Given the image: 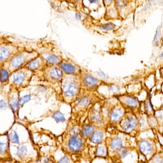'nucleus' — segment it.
<instances>
[{
  "label": "nucleus",
  "mask_w": 163,
  "mask_h": 163,
  "mask_svg": "<svg viewBox=\"0 0 163 163\" xmlns=\"http://www.w3.org/2000/svg\"><path fill=\"white\" fill-rule=\"evenodd\" d=\"M61 96L67 104L74 103L80 96L82 90L81 78L80 76L63 74L61 81Z\"/></svg>",
  "instance_id": "1"
},
{
  "label": "nucleus",
  "mask_w": 163,
  "mask_h": 163,
  "mask_svg": "<svg viewBox=\"0 0 163 163\" xmlns=\"http://www.w3.org/2000/svg\"><path fill=\"white\" fill-rule=\"evenodd\" d=\"M39 55V53L36 51L21 50L1 66L5 67L12 74L13 72L25 67L29 62Z\"/></svg>",
  "instance_id": "2"
},
{
  "label": "nucleus",
  "mask_w": 163,
  "mask_h": 163,
  "mask_svg": "<svg viewBox=\"0 0 163 163\" xmlns=\"http://www.w3.org/2000/svg\"><path fill=\"white\" fill-rule=\"evenodd\" d=\"M34 73L26 67L12 72L9 79L10 87L19 90L28 87Z\"/></svg>",
  "instance_id": "3"
},
{
  "label": "nucleus",
  "mask_w": 163,
  "mask_h": 163,
  "mask_svg": "<svg viewBox=\"0 0 163 163\" xmlns=\"http://www.w3.org/2000/svg\"><path fill=\"white\" fill-rule=\"evenodd\" d=\"M82 89L87 92L96 91L98 88L103 83L102 81L95 78L92 75L82 70L81 74Z\"/></svg>",
  "instance_id": "4"
},
{
  "label": "nucleus",
  "mask_w": 163,
  "mask_h": 163,
  "mask_svg": "<svg viewBox=\"0 0 163 163\" xmlns=\"http://www.w3.org/2000/svg\"><path fill=\"white\" fill-rule=\"evenodd\" d=\"M19 48L10 43H3L0 46V63L1 66L9 61L17 53L21 51Z\"/></svg>",
  "instance_id": "5"
},
{
  "label": "nucleus",
  "mask_w": 163,
  "mask_h": 163,
  "mask_svg": "<svg viewBox=\"0 0 163 163\" xmlns=\"http://www.w3.org/2000/svg\"><path fill=\"white\" fill-rule=\"evenodd\" d=\"M45 79L51 83L61 82L63 72L58 65H47L44 70Z\"/></svg>",
  "instance_id": "6"
},
{
  "label": "nucleus",
  "mask_w": 163,
  "mask_h": 163,
  "mask_svg": "<svg viewBox=\"0 0 163 163\" xmlns=\"http://www.w3.org/2000/svg\"><path fill=\"white\" fill-rule=\"evenodd\" d=\"M19 90L10 87V91L7 94V101L8 104L11 108L13 114L17 117L18 116V111L19 110Z\"/></svg>",
  "instance_id": "7"
},
{
  "label": "nucleus",
  "mask_w": 163,
  "mask_h": 163,
  "mask_svg": "<svg viewBox=\"0 0 163 163\" xmlns=\"http://www.w3.org/2000/svg\"><path fill=\"white\" fill-rule=\"evenodd\" d=\"M84 139L81 134L76 136H70L66 142L67 150L70 152H80L84 147Z\"/></svg>",
  "instance_id": "8"
},
{
  "label": "nucleus",
  "mask_w": 163,
  "mask_h": 163,
  "mask_svg": "<svg viewBox=\"0 0 163 163\" xmlns=\"http://www.w3.org/2000/svg\"><path fill=\"white\" fill-rule=\"evenodd\" d=\"M58 66L65 74L80 76L82 72L80 66L71 61L63 60Z\"/></svg>",
  "instance_id": "9"
},
{
  "label": "nucleus",
  "mask_w": 163,
  "mask_h": 163,
  "mask_svg": "<svg viewBox=\"0 0 163 163\" xmlns=\"http://www.w3.org/2000/svg\"><path fill=\"white\" fill-rule=\"evenodd\" d=\"M139 122L134 115H128L124 116L120 121V126L122 129L125 133L132 132L136 129Z\"/></svg>",
  "instance_id": "10"
},
{
  "label": "nucleus",
  "mask_w": 163,
  "mask_h": 163,
  "mask_svg": "<svg viewBox=\"0 0 163 163\" xmlns=\"http://www.w3.org/2000/svg\"><path fill=\"white\" fill-rule=\"evenodd\" d=\"M47 67V63L46 60H45L42 55L40 54L39 56L29 62L25 67L31 72H33V73H35V72L40 71H44Z\"/></svg>",
  "instance_id": "11"
},
{
  "label": "nucleus",
  "mask_w": 163,
  "mask_h": 163,
  "mask_svg": "<svg viewBox=\"0 0 163 163\" xmlns=\"http://www.w3.org/2000/svg\"><path fill=\"white\" fill-rule=\"evenodd\" d=\"M99 103H95V104L90 107L89 112V118L90 122L92 124H99L102 120V105H98Z\"/></svg>",
  "instance_id": "12"
},
{
  "label": "nucleus",
  "mask_w": 163,
  "mask_h": 163,
  "mask_svg": "<svg viewBox=\"0 0 163 163\" xmlns=\"http://www.w3.org/2000/svg\"><path fill=\"white\" fill-rule=\"evenodd\" d=\"M125 116V110L124 107L120 105L113 106L109 112V119L113 124L118 123L122 120Z\"/></svg>",
  "instance_id": "13"
},
{
  "label": "nucleus",
  "mask_w": 163,
  "mask_h": 163,
  "mask_svg": "<svg viewBox=\"0 0 163 163\" xmlns=\"http://www.w3.org/2000/svg\"><path fill=\"white\" fill-rule=\"evenodd\" d=\"M93 101V97L91 95H87V96H79L78 99L72 104H74L76 109L78 110H86L90 106H92L95 104L92 103Z\"/></svg>",
  "instance_id": "14"
},
{
  "label": "nucleus",
  "mask_w": 163,
  "mask_h": 163,
  "mask_svg": "<svg viewBox=\"0 0 163 163\" xmlns=\"http://www.w3.org/2000/svg\"><path fill=\"white\" fill-rule=\"evenodd\" d=\"M120 102L123 105L127 106L129 107L136 108L139 106V101L136 98L130 96H122L119 97Z\"/></svg>",
  "instance_id": "15"
},
{
  "label": "nucleus",
  "mask_w": 163,
  "mask_h": 163,
  "mask_svg": "<svg viewBox=\"0 0 163 163\" xmlns=\"http://www.w3.org/2000/svg\"><path fill=\"white\" fill-rule=\"evenodd\" d=\"M105 138L104 131L102 129L99 128L95 130V132L92 134L91 137L90 138V142L94 144H99L102 143Z\"/></svg>",
  "instance_id": "16"
},
{
  "label": "nucleus",
  "mask_w": 163,
  "mask_h": 163,
  "mask_svg": "<svg viewBox=\"0 0 163 163\" xmlns=\"http://www.w3.org/2000/svg\"><path fill=\"white\" fill-rule=\"evenodd\" d=\"M138 147L140 151L146 156L150 155L153 151L152 144L147 139H143L138 143Z\"/></svg>",
  "instance_id": "17"
},
{
  "label": "nucleus",
  "mask_w": 163,
  "mask_h": 163,
  "mask_svg": "<svg viewBox=\"0 0 163 163\" xmlns=\"http://www.w3.org/2000/svg\"><path fill=\"white\" fill-rule=\"evenodd\" d=\"M41 55L46 60L47 65H59L63 60L60 56L54 54H43Z\"/></svg>",
  "instance_id": "18"
},
{
  "label": "nucleus",
  "mask_w": 163,
  "mask_h": 163,
  "mask_svg": "<svg viewBox=\"0 0 163 163\" xmlns=\"http://www.w3.org/2000/svg\"><path fill=\"white\" fill-rule=\"evenodd\" d=\"M96 130V127L93 124H86L81 127L80 134L84 139H87L92 136Z\"/></svg>",
  "instance_id": "19"
},
{
  "label": "nucleus",
  "mask_w": 163,
  "mask_h": 163,
  "mask_svg": "<svg viewBox=\"0 0 163 163\" xmlns=\"http://www.w3.org/2000/svg\"><path fill=\"white\" fill-rule=\"evenodd\" d=\"M124 142L123 139L120 137H115L111 139L110 143V147L112 151L117 152L120 148H123Z\"/></svg>",
  "instance_id": "20"
},
{
  "label": "nucleus",
  "mask_w": 163,
  "mask_h": 163,
  "mask_svg": "<svg viewBox=\"0 0 163 163\" xmlns=\"http://www.w3.org/2000/svg\"><path fill=\"white\" fill-rule=\"evenodd\" d=\"M0 75H1V87L3 86H5L9 83V79L11 75V73L8 69L3 66H1V70H0Z\"/></svg>",
  "instance_id": "21"
},
{
  "label": "nucleus",
  "mask_w": 163,
  "mask_h": 163,
  "mask_svg": "<svg viewBox=\"0 0 163 163\" xmlns=\"http://www.w3.org/2000/svg\"><path fill=\"white\" fill-rule=\"evenodd\" d=\"M107 148L105 145V144L102 143L98 144L96 151V156L97 157H104L107 155Z\"/></svg>",
  "instance_id": "22"
},
{
  "label": "nucleus",
  "mask_w": 163,
  "mask_h": 163,
  "mask_svg": "<svg viewBox=\"0 0 163 163\" xmlns=\"http://www.w3.org/2000/svg\"><path fill=\"white\" fill-rule=\"evenodd\" d=\"M28 154V149L24 145H19L17 148L16 155L20 159H23Z\"/></svg>",
  "instance_id": "23"
},
{
  "label": "nucleus",
  "mask_w": 163,
  "mask_h": 163,
  "mask_svg": "<svg viewBox=\"0 0 163 163\" xmlns=\"http://www.w3.org/2000/svg\"><path fill=\"white\" fill-rule=\"evenodd\" d=\"M52 117L57 123H60V122L61 123H63V122H65L66 121L65 116L63 115V113L60 111L54 112L53 113V115H52Z\"/></svg>",
  "instance_id": "24"
},
{
  "label": "nucleus",
  "mask_w": 163,
  "mask_h": 163,
  "mask_svg": "<svg viewBox=\"0 0 163 163\" xmlns=\"http://www.w3.org/2000/svg\"><path fill=\"white\" fill-rule=\"evenodd\" d=\"M98 28L101 30L108 31L114 30L116 28V26L115 24L112 23V22H108V23L99 25Z\"/></svg>",
  "instance_id": "25"
},
{
  "label": "nucleus",
  "mask_w": 163,
  "mask_h": 163,
  "mask_svg": "<svg viewBox=\"0 0 163 163\" xmlns=\"http://www.w3.org/2000/svg\"><path fill=\"white\" fill-rule=\"evenodd\" d=\"M8 141L10 143H14V144H19V136L17 134L16 131H12V132L10 133L8 136Z\"/></svg>",
  "instance_id": "26"
},
{
  "label": "nucleus",
  "mask_w": 163,
  "mask_h": 163,
  "mask_svg": "<svg viewBox=\"0 0 163 163\" xmlns=\"http://www.w3.org/2000/svg\"><path fill=\"white\" fill-rule=\"evenodd\" d=\"M161 28H162V25H159L157 28L156 32L154 36V38H153V44L155 45V46H159V43L161 39Z\"/></svg>",
  "instance_id": "27"
},
{
  "label": "nucleus",
  "mask_w": 163,
  "mask_h": 163,
  "mask_svg": "<svg viewBox=\"0 0 163 163\" xmlns=\"http://www.w3.org/2000/svg\"><path fill=\"white\" fill-rule=\"evenodd\" d=\"M116 152L118 153V155L119 156V157L121 159H124L126 156H127L129 155V153H130V150L128 148L123 147L120 148V150H118Z\"/></svg>",
  "instance_id": "28"
},
{
  "label": "nucleus",
  "mask_w": 163,
  "mask_h": 163,
  "mask_svg": "<svg viewBox=\"0 0 163 163\" xmlns=\"http://www.w3.org/2000/svg\"><path fill=\"white\" fill-rule=\"evenodd\" d=\"M31 97V94H28L26 95V96H24L23 97H21L19 99V107H22L26 103L28 102Z\"/></svg>",
  "instance_id": "29"
},
{
  "label": "nucleus",
  "mask_w": 163,
  "mask_h": 163,
  "mask_svg": "<svg viewBox=\"0 0 163 163\" xmlns=\"http://www.w3.org/2000/svg\"><path fill=\"white\" fill-rule=\"evenodd\" d=\"M116 12L115 10V8H110L108 9L107 12H106V19H112V18L115 17L116 16Z\"/></svg>",
  "instance_id": "30"
},
{
  "label": "nucleus",
  "mask_w": 163,
  "mask_h": 163,
  "mask_svg": "<svg viewBox=\"0 0 163 163\" xmlns=\"http://www.w3.org/2000/svg\"><path fill=\"white\" fill-rule=\"evenodd\" d=\"M144 109H145V111L148 113H151L153 111V108L150 104V102L148 99L144 102Z\"/></svg>",
  "instance_id": "31"
},
{
  "label": "nucleus",
  "mask_w": 163,
  "mask_h": 163,
  "mask_svg": "<svg viewBox=\"0 0 163 163\" xmlns=\"http://www.w3.org/2000/svg\"><path fill=\"white\" fill-rule=\"evenodd\" d=\"M0 147H1V154L2 155L4 152H5L8 148V144L7 143L1 142L0 143Z\"/></svg>",
  "instance_id": "32"
},
{
  "label": "nucleus",
  "mask_w": 163,
  "mask_h": 163,
  "mask_svg": "<svg viewBox=\"0 0 163 163\" xmlns=\"http://www.w3.org/2000/svg\"><path fill=\"white\" fill-rule=\"evenodd\" d=\"M58 163H70V161L69 157L65 156L64 157H63L60 161H58Z\"/></svg>",
  "instance_id": "33"
},
{
  "label": "nucleus",
  "mask_w": 163,
  "mask_h": 163,
  "mask_svg": "<svg viewBox=\"0 0 163 163\" xmlns=\"http://www.w3.org/2000/svg\"><path fill=\"white\" fill-rule=\"evenodd\" d=\"M7 107V104L6 101L3 100V99L1 98V110H5V109Z\"/></svg>",
  "instance_id": "34"
},
{
  "label": "nucleus",
  "mask_w": 163,
  "mask_h": 163,
  "mask_svg": "<svg viewBox=\"0 0 163 163\" xmlns=\"http://www.w3.org/2000/svg\"><path fill=\"white\" fill-rule=\"evenodd\" d=\"M36 163H49V158L47 157H44L38 161Z\"/></svg>",
  "instance_id": "35"
},
{
  "label": "nucleus",
  "mask_w": 163,
  "mask_h": 163,
  "mask_svg": "<svg viewBox=\"0 0 163 163\" xmlns=\"http://www.w3.org/2000/svg\"><path fill=\"white\" fill-rule=\"evenodd\" d=\"M162 162L163 159L161 157H156L152 160V163H162Z\"/></svg>",
  "instance_id": "36"
},
{
  "label": "nucleus",
  "mask_w": 163,
  "mask_h": 163,
  "mask_svg": "<svg viewBox=\"0 0 163 163\" xmlns=\"http://www.w3.org/2000/svg\"><path fill=\"white\" fill-rule=\"evenodd\" d=\"M75 17H76V19H78V20H80V19H81V15L80 14V13H79V12H77V13H76Z\"/></svg>",
  "instance_id": "37"
},
{
  "label": "nucleus",
  "mask_w": 163,
  "mask_h": 163,
  "mask_svg": "<svg viewBox=\"0 0 163 163\" xmlns=\"http://www.w3.org/2000/svg\"><path fill=\"white\" fill-rule=\"evenodd\" d=\"M159 58L160 59H162V58H163V50H162V51L161 53V54H159Z\"/></svg>",
  "instance_id": "38"
}]
</instances>
